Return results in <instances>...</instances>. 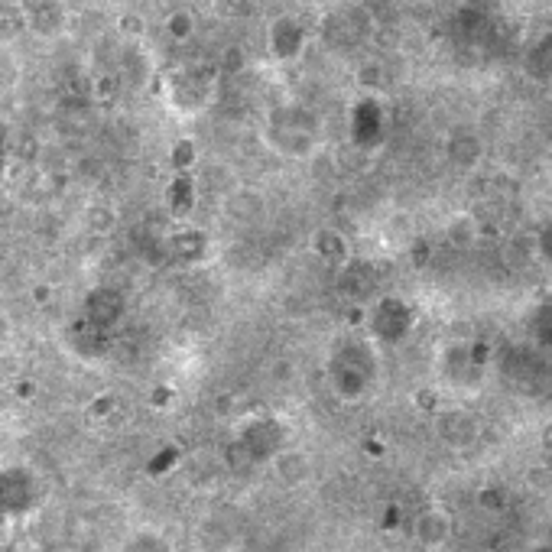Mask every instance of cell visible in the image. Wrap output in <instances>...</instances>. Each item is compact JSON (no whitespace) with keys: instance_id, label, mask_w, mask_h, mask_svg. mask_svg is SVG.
Wrapping results in <instances>:
<instances>
[{"instance_id":"6da1fadb","label":"cell","mask_w":552,"mask_h":552,"mask_svg":"<svg viewBox=\"0 0 552 552\" xmlns=\"http://www.w3.org/2000/svg\"><path fill=\"white\" fill-rule=\"evenodd\" d=\"M413 536L419 546L426 549H439L452 540V517L445 514V510L432 507V510H423V514L416 517V527H413Z\"/></svg>"},{"instance_id":"7a4b0ae2","label":"cell","mask_w":552,"mask_h":552,"mask_svg":"<svg viewBox=\"0 0 552 552\" xmlns=\"http://www.w3.org/2000/svg\"><path fill=\"white\" fill-rule=\"evenodd\" d=\"M439 436L452 445V449H465L478 439V423L462 410H452L439 419Z\"/></svg>"},{"instance_id":"3957f363","label":"cell","mask_w":552,"mask_h":552,"mask_svg":"<svg viewBox=\"0 0 552 552\" xmlns=\"http://www.w3.org/2000/svg\"><path fill=\"white\" fill-rule=\"evenodd\" d=\"M273 468H276V475H280V481L289 484V488H299V484H306L309 475H312V462L299 449L276 455Z\"/></svg>"},{"instance_id":"277c9868","label":"cell","mask_w":552,"mask_h":552,"mask_svg":"<svg viewBox=\"0 0 552 552\" xmlns=\"http://www.w3.org/2000/svg\"><path fill=\"white\" fill-rule=\"evenodd\" d=\"M540 445H543V449L552 455V419H549V423L540 429Z\"/></svg>"}]
</instances>
